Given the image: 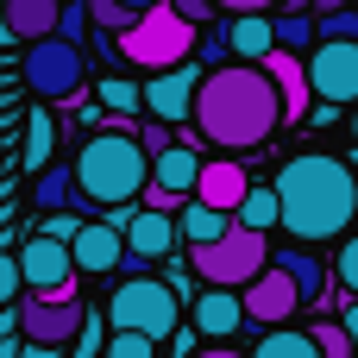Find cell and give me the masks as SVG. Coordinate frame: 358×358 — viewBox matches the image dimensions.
Segmentation results:
<instances>
[{"instance_id":"obj_32","label":"cell","mask_w":358,"mask_h":358,"mask_svg":"<svg viewBox=\"0 0 358 358\" xmlns=\"http://www.w3.org/2000/svg\"><path fill=\"white\" fill-rule=\"evenodd\" d=\"M88 25H94V19H88V0H63V19H57V38H63V44H76V38L88 31Z\"/></svg>"},{"instance_id":"obj_12","label":"cell","mask_w":358,"mask_h":358,"mask_svg":"<svg viewBox=\"0 0 358 358\" xmlns=\"http://www.w3.org/2000/svg\"><path fill=\"white\" fill-rule=\"evenodd\" d=\"M69 258H76V277H107V271H126V233L113 220H88L76 239H69Z\"/></svg>"},{"instance_id":"obj_17","label":"cell","mask_w":358,"mask_h":358,"mask_svg":"<svg viewBox=\"0 0 358 358\" xmlns=\"http://www.w3.org/2000/svg\"><path fill=\"white\" fill-rule=\"evenodd\" d=\"M245 327V302L233 296V289H201V302H195V334L201 340H233Z\"/></svg>"},{"instance_id":"obj_15","label":"cell","mask_w":358,"mask_h":358,"mask_svg":"<svg viewBox=\"0 0 358 358\" xmlns=\"http://www.w3.org/2000/svg\"><path fill=\"white\" fill-rule=\"evenodd\" d=\"M245 195H252V176H245L233 157L201 164V182H195V201H201V208H214V214H239Z\"/></svg>"},{"instance_id":"obj_31","label":"cell","mask_w":358,"mask_h":358,"mask_svg":"<svg viewBox=\"0 0 358 358\" xmlns=\"http://www.w3.org/2000/svg\"><path fill=\"white\" fill-rule=\"evenodd\" d=\"M25 277H19V252H0V308H19Z\"/></svg>"},{"instance_id":"obj_42","label":"cell","mask_w":358,"mask_h":358,"mask_svg":"<svg viewBox=\"0 0 358 358\" xmlns=\"http://www.w3.org/2000/svg\"><path fill=\"white\" fill-rule=\"evenodd\" d=\"M120 6H126V13L138 19V13H151V6H164V0H120Z\"/></svg>"},{"instance_id":"obj_19","label":"cell","mask_w":358,"mask_h":358,"mask_svg":"<svg viewBox=\"0 0 358 358\" xmlns=\"http://www.w3.org/2000/svg\"><path fill=\"white\" fill-rule=\"evenodd\" d=\"M227 50H233V63H271V50H277V19H227Z\"/></svg>"},{"instance_id":"obj_29","label":"cell","mask_w":358,"mask_h":358,"mask_svg":"<svg viewBox=\"0 0 358 358\" xmlns=\"http://www.w3.org/2000/svg\"><path fill=\"white\" fill-rule=\"evenodd\" d=\"M308 340H315V352H321V358H352V352H358L352 340H346V327H340V321H321V327H308Z\"/></svg>"},{"instance_id":"obj_24","label":"cell","mask_w":358,"mask_h":358,"mask_svg":"<svg viewBox=\"0 0 358 358\" xmlns=\"http://www.w3.org/2000/svg\"><path fill=\"white\" fill-rule=\"evenodd\" d=\"M50 145H57V120L44 107H31V120H25V170H50Z\"/></svg>"},{"instance_id":"obj_27","label":"cell","mask_w":358,"mask_h":358,"mask_svg":"<svg viewBox=\"0 0 358 358\" xmlns=\"http://www.w3.org/2000/svg\"><path fill=\"white\" fill-rule=\"evenodd\" d=\"M145 107V88H132L126 76H107L101 82V113H113V120H132Z\"/></svg>"},{"instance_id":"obj_3","label":"cell","mask_w":358,"mask_h":358,"mask_svg":"<svg viewBox=\"0 0 358 358\" xmlns=\"http://www.w3.org/2000/svg\"><path fill=\"white\" fill-rule=\"evenodd\" d=\"M151 189V157H145V145H138V132H94V138H82V151H76V195L82 201H94V208H132L138 195Z\"/></svg>"},{"instance_id":"obj_37","label":"cell","mask_w":358,"mask_h":358,"mask_svg":"<svg viewBox=\"0 0 358 358\" xmlns=\"http://www.w3.org/2000/svg\"><path fill=\"white\" fill-rule=\"evenodd\" d=\"M214 6H220V13H233V19H264L277 0H214Z\"/></svg>"},{"instance_id":"obj_8","label":"cell","mask_w":358,"mask_h":358,"mask_svg":"<svg viewBox=\"0 0 358 358\" xmlns=\"http://www.w3.org/2000/svg\"><path fill=\"white\" fill-rule=\"evenodd\" d=\"M82 327H88V302H82V296H69V302L19 296V334H25V346H38V352H63V346L82 340Z\"/></svg>"},{"instance_id":"obj_43","label":"cell","mask_w":358,"mask_h":358,"mask_svg":"<svg viewBox=\"0 0 358 358\" xmlns=\"http://www.w3.org/2000/svg\"><path fill=\"white\" fill-rule=\"evenodd\" d=\"M195 358H239V352H233V346H201Z\"/></svg>"},{"instance_id":"obj_18","label":"cell","mask_w":358,"mask_h":358,"mask_svg":"<svg viewBox=\"0 0 358 358\" xmlns=\"http://www.w3.org/2000/svg\"><path fill=\"white\" fill-rule=\"evenodd\" d=\"M0 13H6V31H13V38L44 44V38H57L63 0H0Z\"/></svg>"},{"instance_id":"obj_23","label":"cell","mask_w":358,"mask_h":358,"mask_svg":"<svg viewBox=\"0 0 358 358\" xmlns=\"http://www.w3.org/2000/svg\"><path fill=\"white\" fill-rule=\"evenodd\" d=\"M182 239H195V245H214V239H227L233 233V214H214V208H201V201H189L182 208V227H176Z\"/></svg>"},{"instance_id":"obj_45","label":"cell","mask_w":358,"mask_h":358,"mask_svg":"<svg viewBox=\"0 0 358 358\" xmlns=\"http://www.w3.org/2000/svg\"><path fill=\"white\" fill-rule=\"evenodd\" d=\"M6 38H13V31H6V13H0V44H6Z\"/></svg>"},{"instance_id":"obj_40","label":"cell","mask_w":358,"mask_h":358,"mask_svg":"<svg viewBox=\"0 0 358 358\" xmlns=\"http://www.w3.org/2000/svg\"><path fill=\"white\" fill-rule=\"evenodd\" d=\"M340 327H346V340L358 346V302H346V315H340Z\"/></svg>"},{"instance_id":"obj_1","label":"cell","mask_w":358,"mask_h":358,"mask_svg":"<svg viewBox=\"0 0 358 358\" xmlns=\"http://www.w3.org/2000/svg\"><path fill=\"white\" fill-rule=\"evenodd\" d=\"M271 189H277V214H283L289 239L321 245V239H346L358 227V176H352V164L334 157V151L283 157Z\"/></svg>"},{"instance_id":"obj_10","label":"cell","mask_w":358,"mask_h":358,"mask_svg":"<svg viewBox=\"0 0 358 358\" xmlns=\"http://www.w3.org/2000/svg\"><path fill=\"white\" fill-rule=\"evenodd\" d=\"M308 88L327 107L358 101V44H315L308 50Z\"/></svg>"},{"instance_id":"obj_22","label":"cell","mask_w":358,"mask_h":358,"mask_svg":"<svg viewBox=\"0 0 358 358\" xmlns=\"http://www.w3.org/2000/svg\"><path fill=\"white\" fill-rule=\"evenodd\" d=\"M271 264H277V271H283V277L296 283V296H302V308H315V302L327 296V289H321V283H327V271H321V258H315V252H302V245H289V252H277Z\"/></svg>"},{"instance_id":"obj_14","label":"cell","mask_w":358,"mask_h":358,"mask_svg":"<svg viewBox=\"0 0 358 358\" xmlns=\"http://www.w3.org/2000/svg\"><path fill=\"white\" fill-rule=\"evenodd\" d=\"M264 76L277 82V101H283V126H302V120H308V101H315V88H308V63H302V57H289V50H271Z\"/></svg>"},{"instance_id":"obj_39","label":"cell","mask_w":358,"mask_h":358,"mask_svg":"<svg viewBox=\"0 0 358 358\" xmlns=\"http://www.w3.org/2000/svg\"><path fill=\"white\" fill-rule=\"evenodd\" d=\"M170 6H176V13H182L189 25H201V19H214V13H220L214 0H170Z\"/></svg>"},{"instance_id":"obj_9","label":"cell","mask_w":358,"mask_h":358,"mask_svg":"<svg viewBox=\"0 0 358 358\" xmlns=\"http://www.w3.org/2000/svg\"><path fill=\"white\" fill-rule=\"evenodd\" d=\"M25 88L38 101H76L82 94V50L63 44V38L25 44Z\"/></svg>"},{"instance_id":"obj_46","label":"cell","mask_w":358,"mask_h":358,"mask_svg":"<svg viewBox=\"0 0 358 358\" xmlns=\"http://www.w3.org/2000/svg\"><path fill=\"white\" fill-rule=\"evenodd\" d=\"M346 164H352V176H358V145H352V157H346Z\"/></svg>"},{"instance_id":"obj_7","label":"cell","mask_w":358,"mask_h":358,"mask_svg":"<svg viewBox=\"0 0 358 358\" xmlns=\"http://www.w3.org/2000/svg\"><path fill=\"white\" fill-rule=\"evenodd\" d=\"M19 277H25V296H44V302H69L82 296V277H76V258L63 239L50 233H31L19 245Z\"/></svg>"},{"instance_id":"obj_36","label":"cell","mask_w":358,"mask_h":358,"mask_svg":"<svg viewBox=\"0 0 358 358\" xmlns=\"http://www.w3.org/2000/svg\"><path fill=\"white\" fill-rule=\"evenodd\" d=\"M94 352H101V315L88 308V327H82V340L69 346V358H94Z\"/></svg>"},{"instance_id":"obj_20","label":"cell","mask_w":358,"mask_h":358,"mask_svg":"<svg viewBox=\"0 0 358 358\" xmlns=\"http://www.w3.org/2000/svg\"><path fill=\"white\" fill-rule=\"evenodd\" d=\"M195 182H201V157H195L189 145H176V151H164V157L151 164V189H164V195H176V201H189Z\"/></svg>"},{"instance_id":"obj_11","label":"cell","mask_w":358,"mask_h":358,"mask_svg":"<svg viewBox=\"0 0 358 358\" xmlns=\"http://www.w3.org/2000/svg\"><path fill=\"white\" fill-rule=\"evenodd\" d=\"M195 94H201V69H164L157 82H145V113L157 120V126H182V120H195Z\"/></svg>"},{"instance_id":"obj_33","label":"cell","mask_w":358,"mask_h":358,"mask_svg":"<svg viewBox=\"0 0 358 358\" xmlns=\"http://www.w3.org/2000/svg\"><path fill=\"white\" fill-rule=\"evenodd\" d=\"M88 19H94V25H107L113 38H120V31H132V13H126L120 0H88Z\"/></svg>"},{"instance_id":"obj_41","label":"cell","mask_w":358,"mask_h":358,"mask_svg":"<svg viewBox=\"0 0 358 358\" xmlns=\"http://www.w3.org/2000/svg\"><path fill=\"white\" fill-rule=\"evenodd\" d=\"M19 334V308H0V340H13Z\"/></svg>"},{"instance_id":"obj_26","label":"cell","mask_w":358,"mask_h":358,"mask_svg":"<svg viewBox=\"0 0 358 358\" xmlns=\"http://www.w3.org/2000/svg\"><path fill=\"white\" fill-rule=\"evenodd\" d=\"M252 358H321V352H315V340H308V334L277 327V334H264V340L252 346Z\"/></svg>"},{"instance_id":"obj_38","label":"cell","mask_w":358,"mask_h":358,"mask_svg":"<svg viewBox=\"0 0 358 358\" xmlns=\"http://www.w3.org/2000/svg\"><path fill=\"white\" fill-rule=\"evenodd\" d=\"M340 283L352 289V302H358V239H346V245H340Z\"/></svg>"},{"instance_id":"obj_44","label":"cell","mask_w":358,"mask_h":358,"mask_svg":"<svg viewBox=\"0 0 358 358\" xmlns=\"http://www.w3.org/2000/svg\"><path fill=\"white\" fill-rule=\"evenodd\" d=\"M308 6H315V0H283V13H296V19H308Z\"/></svg>"},{"instance_id":"obj_5","label":"cell","mask_w":358,"mask_h":358,"mask_svg":"<svg viewBox=\"0 0 358 358\" xmlns=\"http://www.w3.org/2000/svg\"><path fill=\"white\" fill-rule=\"evenodd\" d=\"M189 264H195V277L214 283V289H252V283L271 271V233H252V227L233 220L227 239L189 245Z\"/></svg>"},{"instance_id":"obj_21","label":"cell","mask_w":358,"mask_h":358,"mask_svg":"<svg viewBox=\"0 0 358 358\" xmlns=\"http://www.w3.org/2000/svg\"><path fill=\"white\" fill-rule=\"evenodd\" d=\"M76 164H50V170H38V182H31V208L38 214H76Z\"/></svg>"},{"instance_id":"obj_30","label":"cell","mask_w":358,"mask_h":358,"mask_svg":"<svg viewBox=\"0 0 358 358\" xmlns=\"http://www.w3.org/2000/svg\"><path fill=\"white\" fill-rule=\"evenodd\" d=\"M308 44H315V19L283 13V19H277V50H289V57H296V50H308Z\"/></svg>"},{"instance_id":"obj_47","label":"cell","mask_w":358,"mask_h":358,"mask_svg":"<svg viewBox=\"0 0 358 358\" xmlns=\"http://www.w3.org/2000/svg\"><path fill=\"white\" fill-rule=\"evenodd\" d=\"M346 6H352V13H358V0H346Z\"/></svg>"},{"instance_id":"obj_4","label":"cell","mask_w":358,"mask_h":358,"mask_svg":"<svg viewBox=\"0 0 358 358\" xmlns=\"http://www.w3.org/2000/svg\"><path fill=\"white\" fill-rule=\"evenodd\" d=\"M113 50L132 63V69H182L189 63V50H195V25L164 0V6H151V13H138L132 19V31H120L113 38Z\"/></svg>"},{"instance_id":"obj_34","label":"cell","mask_w":358,"mask_h":358,"mask_svg":"<svg viewBox=\"0 0 358 358\" xmlns=\"http://www.w3.org/2000/svg\"><path fill=\"white\" fill-rule=\"evenodd\" d=\"M107 358H157V340H145V334H113V340H107Z\"/></svg>"},{"instance_id":"obj_2","label":"cell","mask_w":358,"mask_h":358,"mask_svg":"<svg viewBox=\"0 0 358 358\" xmlns=\"http://www.w3.org/2000/svg\"><path fill=\"white\" fill-rule=\"evenodd\" d=\"M277 120H283V101L258 63H227V69L201 76V94H195V138L201 145L258 151L277 132Z\"/></svg>"},{"instance_id":"obj_16","label":"cell","mask_w":358,"mask_h":358,"mask_svg":"<svg viewBox=\"0 0 358 358\" xmlns=\"http://www.w3.org/2000/svg\"><path fill=\"white\" fill-rule=\"evenodd\" d=\"M120 233H126V252H132L138 264L164 258V252H170V239H176L170 214H126V208H120Z\"/></svg>"},{"instance_id":"obj_6","label":"cell","mask_w":358,"mask_h":358,"mask_svg":"<svg viewBox=\"0 0 358 358\" xmlns=\"http://www.w3.org/2000/svg\"><path fill=\"white\" fill-rule=\"evenodd\" d=\"M113 334H145V340H170L176 334V289L157 277H126L107 302Z\"/></svg>"},{"instance_id":"obj_35","label":"cell","mask_w":358,"mask_h":358,"mask_svg":"<svg viewBox=\"0 0 358 358\" xmlns=\"http://www.w3.org/2000/svg\"><path fill=\"white\" fill-rule=\"evenodd\" d=\"M138 145H145V157H151V164H157V157H164V151H176V132H170V126H157V120H151V126H145V132H138Z\"/></svg>"},{"instance_id":"obj_28","label":"cell","mask_w":358,"mask_h":358,"mask_svg":"<svg viewBox=\"0 0 358 358\" xmlns=\"http://www.w3.org/2000/svg\"><path fill=\"white\" fill-rule=\"evenodd\" d=\"M315 38H321V44H358V13H352V6H340V13H321Z\"/></svg>"},{"instance_id":"obj_25","label":"cell","mask_w":358,"mask_h":358,"mask_svg":"<svg viewBox=\"0 0 358 358\" xmlns=\"http://www.w3.org/2000/svg\"><path fill=\"white\" fill-rule=\"evenodd\" d=\"M239 227H252V233H271V227H283V214H277V189H252L245 201H239V214H233Z\"/></svg>"},{"instance_id":"obj_13","label":"cell","mask_w":358,"mask_h":358,"mask_svg":"<svg viewBox=\"0 0 358 358\" xmlns=\"http://www.w3.org/2000/svg\"><path fill=\"white\" fill-rule=\"evenodd\" d=\"M239 302H245V321H258V327H271V334H277V327H289V315L302 308L296 283H289L277 264H271V271H264L252 289H239Z\"/></svg>"}]
</instances>
